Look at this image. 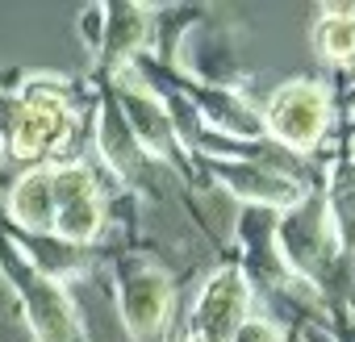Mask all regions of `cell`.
I'll use <instances>...</instances> for the list:
<instances>
[{
	"mask_svg": "<svg viewBox=\"0 0 355 342\" xmlns=\"http://www.w3.org/2000/svg\"><path fill=\"white\" fill-rule=\"evenodd\" d=\"M309 42L318 59H326L330 67L347 75L355 67V5H322L309 30Z\"/></svg>",
	"mask_w": 355,
	"mask_h": 342,
	"instance_id": "cell-12",
	"label": "cell"
},
{
	"mask_svg": "<svg viewBox=\"0 0 355 342\" xmlns=\"http://www.w3.org/2000/svg\"><path fill=\"white\" fill-rule=\"evenodd\" d=\"M259 113H263V134L280 150L313 159V154H322V146L334 138V125H338L334 84L309 80V75L284 80L268 92Z\"/></svg>",
	"mask_w": 355,
	"mask_h": 342,
	"instance_id": "cell-2",
	"label": "cell"
},
{
	"mask_svg": "<svg viewBox=\"0 0 355 342\" xmlns=\"http://www.w3.org/2000/svg\"><path fill=\"white\" fill-rule=\"evenodd\" d=\"M76 134V105L63 75H30L21 80V92L9 113V138L5 146L21 163H55V154L67 150Z\"/></svg>",
	"mask_w": 355,
	"mask_h": 342,
	"instance_id": "cell-1",
	"label": "cell"
},
{
	"mask_svg": "<svg viewBox=\"0 0 355 342\" xmlns=\"http://www.w3.org/2000/svg\"><path fill=\"white\" fill-rule=\"evenodd\" d=\"M155 9L138 5V0H109L101 5V38H96V75L130 67L138 59H146L155 51Z\"/></svg>",
	"mask_w": 355,
	"mask_h": 342,
	"instance_id": "cell-9",
	"label": "cell"
},
{
	"mask_svg": "<svg viewBox=\"0 0 355 342\" xmlns=\"http://www.w3.org/2000/svg\"><path fill=\"white\" fill-rule=\"evenodd\" d=\"M255 313V288L251 280L243 276L239 263H222L214 267L197 296H193V309H189V321H184V338H197V342H230L239 334V325Z\"/></svg>",
	"mask_w": 355,
	"mask_h": 342,
	"instance_id": "cell-7",
	"label": "cell"
},
{
	"mask_svg": "<svg viewBox=\"0 0 355 342\" xmlns=\"http://www.w3.org/2000/svg\"><path fill=\"white\" fill-rule=\"evenodd\" d=\"M92 92H96V100H92V142H96V154H101V163L113 171V176L130 188V192H146L150 184V171L159 176V171H167V167H159L142 146H138V138L130 134V125H125V117H121V109H117V100L109 96V88L101 84V80H92Z\"/></svg>",
	"mask_w": 355,
	"mask_h": 342,
	"instance_id": "cell-8",
	"label": "cell"
},
{
	"mask_svg": "<svg viewBox=\"0 0 355 342\" xmlns=\"http://www.w3.org/2000/svg\"><path fill=\"white\" fill-rule=\"evenodd\" d=\"M0 154H5V142H0Z\"/></svg>",
	"mask_w": 355,
	"mask_h": 342,
	"instance_id": "cell-18",
	"label": "cell"
},
{
	"mask_svg": "<svg viewBox=\"0 0 355 342\" xmlns=\"http://www.w3.org/2000/svg\"><path fill=\"white\" fill-rule=\"evenodd\" d=\"M343 80H355V67H351V71H347V75H343Z\"/></svg>",
	"mask_w": 355,
	"mask_h": 342,
	"instance_id": "cell-17",
	"label": "cell"
},
{
	"mask_svg": "<svg viewBox=\"0 0 355 342\" xmlns=\"http://www.w3.org/2000/svg\"><path fill=\"white\" fill-rule=\"evenodd\" d=\"M9 217L13 226H21V234L30 238H46L55 226V201H51V167L38 163L13 180L9 188Z\"/></svg>",
	"mask_w": 355,
	"mask_h": 342,
	"instance_id": "cell-11",
	"label": "cell"
},
{
	"mask_svg": "<svg viewBox=\"0 0 355 342\" xmlns=\"http://www.w3.org/2000/svg\"><path fill=\"white\" fill-rule=\"evenodd\" d=\"M322 205L330 217V230L343 246V255L355 263V142L351 129H334V138L322 146Z\"/></svg>",
	"mask_w": 355,
	"mask_h": 342,
	"instance_id": "cell-10",
	"label": "cell"
},
{
	"mask_svg": "<svg viewBox=\"0 0 355 342\" xmlns=\"http://www.w3.org/2000/svg\"><path fill=\"white\" fill-rule=\"evenodd\" d=\"M0 276L13 288L34 342H88V330L80 321V309L67 284L42 276L9 234H0Z\"/></svg>",
	"mask_w": 355,
	"mask_h": 342,
	"instance_id": "cell-3",
	"label": "cell"
},
{
	"mask_svg": "<svg viewBox=\"0 0 355 342\" xmlns=\"http://www.w3.org/2000/svg\"><path fill=\"white\" fill-rule=\"evenodd\" d=\"M46 167H51V201H55L51 238L88 251L109 226V201H105L96 171L84 159H59Z\"/></svg>",
	"mask_w": 355,
	"mask_h": 342,
	"instance_id": "cell-6",
	"label": "cell"
},
{
	"mask_svg": "<svg viewBox=\"0 0 355 342\" xmlns=\"http://www.w3.org/2000/svg\"><path fill=\"white\" fill-rule=\"evenodd\" d=\"M288 342H305V325H288Z\"/></svg>",
	"mask_w": 355,
	"mask_h": 342,
	"instance_id": "cell-15",
	"label": "cell"
},
{
	"mask_svg": "<svg viewBox=\"0 0 355 342\" xmlns=\"http://www.w3.org/2000/svg\"><path fill=\"white\" fill-rule=\"evenodd\" d=\"M197 171L230 201H239L243 209H272V213H288L297 209L313 188L297 176H288L284 167L263 163V159H239V154H209L197 150L193 154Z\"/></svg>",
	"mask_w": 355,
	"mask_h": 342,
	"instance_id": "cell-5",
	"label": "cell"
},
{
	"mask_svg": "<svg viewBox=\"0 0 355 342\" xmlns=\"http://www.w3.org/2000/svg\"><path fill=\"white\" fill-rule=\"evenodd\" d=\"M318 325L326 330L330 342H355V300H326Z\"/></svg>",
	"mask_w": 355,
	"mask_h": 342,
	"instance_id": "cell-13",
	"label": "cell"
},
{
	"mask_svg": "<svg viewBox=\"0 0 355 342\" xmlns=\"http://www.w3.org/2000/svg\"><path fill=\"white\" fill-rule=\"evenodd\" d=\"M113 300L130 342H171L175 280L146 251H121L113 263Z\"/></svg>",
	"mask_w": 355,
	"mask_h": 342,
	"instance_id": "cell-4",
	"label": "cell"
},
{
	"mask_svg": "<svg viewBox=\"0 0 355 342\" xmlns=\"http://www.w3.org/2000/svg\"><path fill=\"white\" fill-rule=\"evenodd\" d=\"M230 342H288V325L272 313H251Z\"/></svg>",
	"mask_w": 355,
	"mask_h": 342,
	"instance_id": "cell-14",
	"label": "cell"
},
{
	"mask_svg": "<svg viewBox=\"0 0 355 342\" xmlns=\"http://www.w3.org/2000/svg\"><path fill=\"white\" fill-rule=\"evenodd\" d=\"M338 117H343V125L351 129V142H355V113H338Z\"/></svg>",
	"mask_w": 355,
	"mask_h": 342,
	"instance_id": "cell-16",
	"label": "cell"
}]
</instances>
